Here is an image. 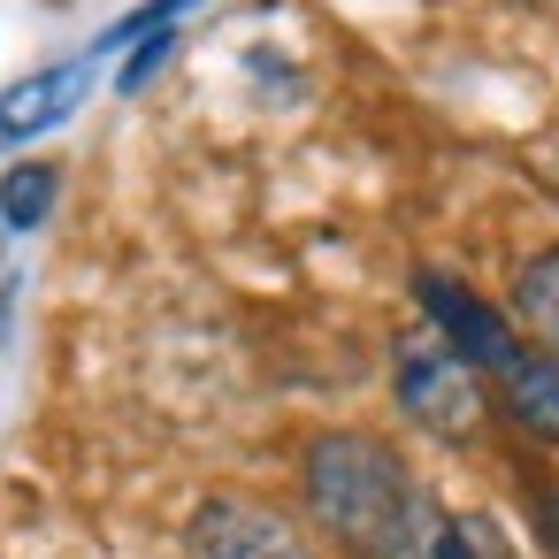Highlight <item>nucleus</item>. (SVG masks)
<instances>
[{"label": "nucleus", "mask_w": 559, "mask_h": 559, "mask_svg": "<svg viewBox=\"0 0 559 559\" xmlns=\"http://www.w3.org/2000/svg\"><path fill=\"white\" fill-rule=\"evenodd\" d=\"M414 299H421V314H429V330L475 368V376H506L513 360H521V337H513V322L490 307V299H475L460 276H444V269H421L414 276Z\"/></svg>", "instance_id": "7ed1b4c3"}, {"label": "nucleus", "mask_w": 559, "mask_h": 559, "mask_svg": "<svg viewBox=\"0 0 559 559\" xmlns=\"http://www.w3.org/2000/svg\"><path fill=\"white\" fill-rule=\"evenodd\" d=\"M185 551H192V559H314L307 536H299L276 506H261V498H230V490L207 498V506L192 513Z\"/></svg>", "instance_id": "20e7f679"}, {"label": "nucleus", "mask_w": 559, "mask_h": 559, "mask_svg": "<svg viewBox=\"0 0 559 559\" xmlns=\"http://www.w3.org/2000/svg\"><path fill=\"white\" fill-rule=\"evenodd\" d=\"M391 391H399V414L444 444H467L483 429V376L444 345V337H406L391 353Z\"/></svg>", "instance_id": "f03ea898"}, {"label": "nucleus", "mask_w": 559, "mask_h": 559, "mask_svg": "<svg viewBox=\"0 0 559 559\" xmlns=\"http://www.w3.org/2000/svg\"><path fill=\"white\" fill-rule=\"evenodd\" d=\"M47 207H55V169L47 162H24V169L0 177V223L9 230H39Z\"/></svg>", "instance_id": "1a4fd4ad"}, {"label": "nucleus", "mask_w": 559, "mask_h": 559, "mask_svg": "<svg viewBox=\"0 0 559 559\" xmlns=\"http://www.w3.org/2000/svg\"><path fill=\"white\" fill-rule=\"evenodd\" d=\"M490 383H498V399H506V414H513L521 437L559 444V353L521 345V360H513L506 376H490Z\"/></svg>", "instance_id": "423d86ee"}, {"label": "nucleus", "mask_w": 559, "mask_h": 559, "mask_svg": "<svg viewBox=\"0 0 559 559\" xmlns=\"http://www.w3.org/2000/svg\"><path fill=\"white\" fill-rule=\"evenodd\" d=\"M421 559H521L513 551V536H506V521L498 513H437L429 521V544H421Z\"/></svg>", "instance_id": "0eeeda50"}, {"label": "nucleus", "mask_w": 559, "mask_h": 559, "mask_svg": "<svg viewBox=\"0 0 559 559\" xmlns=\"http://www.w3.org/2000/svg\"><path fill=\"white\" fill-rule=\"evenodd\" d=\"M85 85H93V62H62V70H39L24 85H9V93H0V146L70 123V108L85 100Z\"/></svg>", "instance_id": "39448f33"}, {"label": "nucleus", "mask_w": 559, "mask_h": 559, "mask_svg": "<svg viewBox=\"0 0 559 559\" xmlns=\"http://www.w3.org/2000/svg\"><path fill=\"white\" fill-rule=\"evenodd\" d=\"M299 490H307L314 528L353 559H421L429 521H437L406 452L368 429H322L299 460Z\"/></svg>", "instance_id": "f257e3e1"}, {"label": "nucleus", "mask_w": 559, "mask_h": 559, "mask_svg": "<svg viewBox=\"0 0 559 559\" xmlns=\"http://www.w3.org/2000/svg\"><path fill=\"white\" fill-rule=\"evenodd\" d=\"M513 314H521L544 345H559V246H544V253L521 261V276H513Z\"/></svg>", "instance_id": "6e6552de"}, {"label": "nucleus", "mask_w": 559, "mask_h": 559, "mask_svg": "<svg viewBox=\"0 0 559 559\" xmlns=\"http://www.w3.org/2000/svg\"><path fill=\"white\" fill-rule=\"evenodd\" d=\"M169 55H177V32H154V39H146V47L131 55V70H123V93H139V85H146V78H154V70H162Z\"/></svg>", "instance_id": "9d476101"}]
</instances>
